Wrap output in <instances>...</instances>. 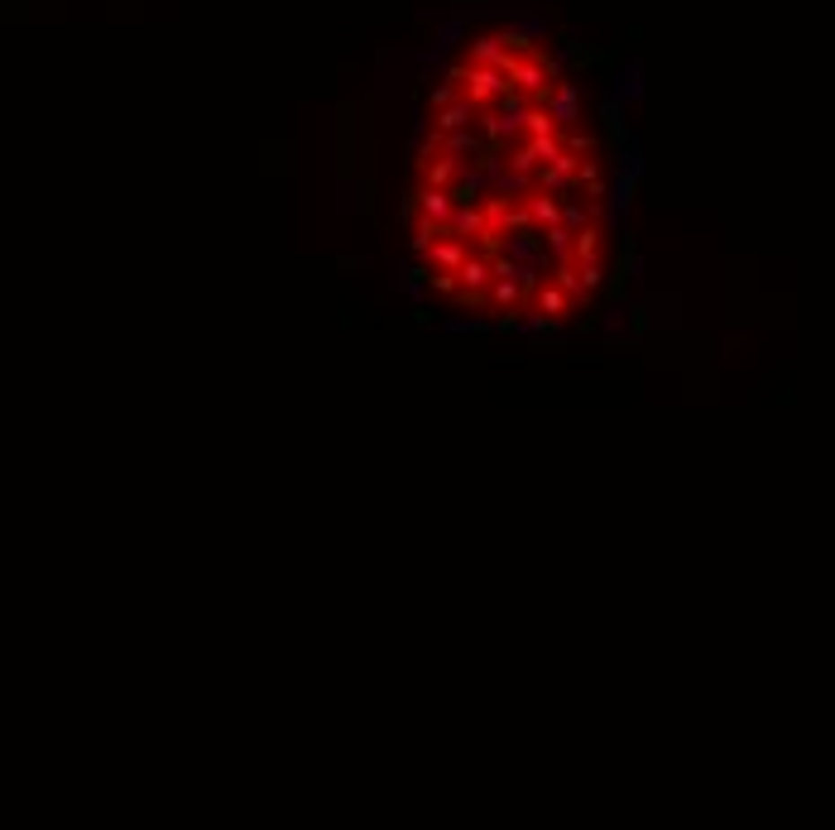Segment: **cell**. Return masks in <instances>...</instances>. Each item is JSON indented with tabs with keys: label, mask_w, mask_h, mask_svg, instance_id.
Segmentation results:
<instances>
[{
	"label": "cell",
	"mask_w": 835,
	"mask_h": 830,
	"mask_svg": "<svg viewBox=\"0 0 835 830\" xmlns=\"http://www.w3.org/2000/svg\"><path fill=\"white\" fill-rule=\"evenodd\" d=\"M605 159L581 82L538 34H470L427 96L413 259L470 312L567 322L605 269Z\"/></svg>",
	"instance_id": "obj_1"
}]
</instances>
